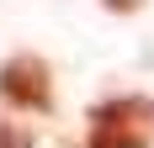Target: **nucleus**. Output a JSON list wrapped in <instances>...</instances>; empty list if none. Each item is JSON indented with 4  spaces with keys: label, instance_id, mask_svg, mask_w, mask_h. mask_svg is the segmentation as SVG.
<instances>
[{
    "label": "nucleus",
    "instance_id": "obj_1",
    "mask_svg": "<svg viewBox=\"0 0 154 148\" xmlns=\"http://www.w3.org/2000/svg\"><path fill=\"white\" fill-rule=\"evenodd\" d=\"M149 117L154 106L143 95H117L91 111V138L85 148H149Z\"/></svg>",
    "mask_w": 154,
    "mask_h": 148
},
{
    "label": "nucleus",
    "instance_id": "obj_2",
    "mask_svg": "<svg viewBox=\"0 0 154 148\" xmlns=\"http://www.w3.org/2000/svg\"><path fill=\"white\" fill-rule=\"evenodd\" d=\"M0 101L16 111H48L53 106V74L37 53H16L0 64Z\"/></svg>",
    "mask_w": 154,
    "mask_h": 148
},
{
    "label": "nucleus",
    "instance_id": "obj_3",
    "mask_svg": "<svg viewBox=\"0 0 154 148\" xmlns=\"http://www.w3.org/2000/svg\"><path fill=\"white\" fill-rule=\"evenodd\" d=\"M0 148H32V132L16 122H0Z\"/></svg>",
    "mask_w": 154,
    "mask_h": 148
},
{
    "label": "nucleus",
    "instance_id": "obj_4",
    "mask_svg": "<svg viewBox=\"0 0 154 148\" xmlns=\"http://www.w3.org/2000/svg\"><path fill=\"white\" fill-rule=\"evenodd\" d=\"M101 5H106V11H138L143 0H101Z\"/></svg>",
    "mask_w": 154,
    "mask_h": 148
}]
</instances>
